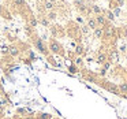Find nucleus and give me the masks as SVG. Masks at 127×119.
<instances>
[{
	"label": "nucleus",
	"mask_w": 127,
	"mask_h": 119,
	"mask_svg": "<svg viewBox=\"0 0 127 119\" xmlns=\"http://www.w3.org/2000/svg\"><path fill=\"white\" fill-rule=\"evenodd\" d=\"M56 16H57V14H56L55 11H51V12L48 14V21H55Z\"/></svg>",
	"instance_id": "obj_7"
},
{
	"label": "nucleus",
	"mask_w": 127,
	"mask_h": 119,
	"mask_svg": "<svg viewBox=\"0 0 127 119\" xmlns=\"http://www.w3.org/2000/svg\"><path fill=\"white\" fill-rule=\"evenodd\" d=\"M105 18H108L109 21H113V19H115V15H113V12H111V11H107V14H105Z\"/></svg>",
	"instance_id": "obj_10"
},
{
	"label": "nucleus",
	"mask_w": 127,
	"mask_h": 119,
	"mask_svg": "<svg viewBox=\"0 0 127 119\" xmlns=\"http://www.w3.org/2000/svg\"><path fill=\"white\" fill-rule=\"evenodd\" d=\"M53 6H55V4H53V3H51L49 0H47V1H45V8H47V10H52V8H53Z\"/></svg>",
	"instance_id": "obj_11"
},
{
	"label": "nucleus",
	"mask_w": 127,
	"mask_h": 119,
	"mask_svg": "<svg viewBox=\"0 0 127 119\" xmlns=\"http://www.w3.org/2000/svg\"><path fill=\"white\" fill-rule=\"evenodd\" d=\"M120 90H122L123 93H127V84H122V85H120Z\"/></svg>",
	"instance_id": "obj_13"
},
{
	"label": "nucleus",
	"mask_w": 127,
	"mask_h": 119,
	"mask_svg": "<svg viewBox=\"0 0 127 119\" xmlns=\"http://www.w3.org/2000/svg\"><path fill=\"white\" fill-rule=\"evenodd\" d=\"M36 45H37V48L40 49L41 52H45V47H44V44L41 42V40H37V42H36Z\"/></svg>",
	"instance_id": "obj_5"
},
{
	"label": "nucleus",
	"mask_w": 127,
	"mask_h": 119,
	"mask_svg": "<svg viewBox=\"0 0 127 119\" xmlns=\"http://www.w3.org/2000/svg\"><path fill=\"white\" fill-rule=\"evenodd\" d=\"M1 11H3V8H1V6H0V14H1Z\"/></svg>",
	"instance_id": "obj_26"
},
{
	"label": "nucleus",
	"mask_w": 127,
	"mask_h": 119,
	"mask_svg": "<svg viewBox=\"0 0 127 119\" xmlns=\"http://www.w3.org/2000/svg\"><path fill=\"white\" fill-rule=\"evenodd\" d=\"M124 36H126V37H127V26H126V27H124Z\"/></svg>",
	"instance_id": "obj_23"
},
{
	"label": "nucleus",
	"mask_w": 127,
	"mask_h": 119,
	"mask_svg": "<svg viewBox=\"0 0 127 119\" xmlns=\"http://www.w3.org/2000/svg\"><path fill=\"white\" fill-rule=\"evenodd\" d=\"M8 52H10L12 56H16V55H18V48H16V47H10V48H8Z\"/></svg>",
	"instance_id": "obj_6"
},
{
	"label": "nucleus",
	"mask_w": 127,
	"mask_h": 119,
	"mask_svg": "<svg viewBox=\"0 0 127 119\" xmlns=\"http://www.w3.org/2000/svg\"><path fill=\"white\" fill-rule=\"evenodd\" d=\"M77 63H78V64L82 63V59H81V58H78V59H77Z\"/></svg>",
	"instance_id": "obj_22"
},
{
	"label": "nucleus",
	"mask_w": 127,
	"mask_h": 119,
	"mask_svg": "<svg viewBox=\"0 0 127 119\" xmlns=\"http://www.w3.org/2000/svg\"><path fill=\"white\" fill-rule=\"evenodd\" d=\"M94 19H96V22H97V25H101V26H104V25L107 23V18H105L104 15H101V14H98Z\"/></svg>",
	"instance_id": "obj_1"
},
{
	"label": "nucleus",
	"mask_w": 127,
	"mask_h": 119,
	"mask_svg": "<svg viewBox=\"0 0 127 119\" xmlns=\"http://www.w3.org/2000/svg\"><path fill=\"white\" fill-rule=\"evenodd\" d=\"M59 49H60L59 44L55 42V41H52V42H51V51H53V52H59Z\"/></svg>",
	"instance_id": "obj_4"
},
{
	"label": "nucleus",
	"mask_w": 127,
	"mask_h": 119,
	"mask_svg": "<svg viewBox=\"0 0 127 119\" xmlns=\"http://www.w3.org/2000/svg\"><path fill=\"white\" fill-rule=\"evenodd\" d=\"M94 36L97 37V38H101L104 36V29L103 27H96L94 29Z\"/></svg>",
	"instance_id": "obj_3"
},
{
	"label": "nucleus",
	"mask_w": 127,
	"mask_h": 119,
	"mask_svg": "<svg viewBox=\"0 0 127 119\" xmlns=\"http://www.w3.org/2000/svg\"><path fill=\"white\" fill-rule=\"evenodd\" d=\"M82 32L87 33V32H89V27H87V26H83V27H82Z\"/></svg>",
	"instance_id": "obj_19"
},
{
	"label": "nucleus",
	"mask_w": 127,
	"mask_h": 119,
	"mask_svg": "<svg viewBox=\"0 0 127 119\" xmlns=\"http://www.w3.org/2000/svg\"><path fill=\"white\" fill-rule=\"evenodd\" d=\"M75 52H77V54H78V55H81V54H82V52H83V48L81 47H77V49H75Z\"/></svg>",
	"instance_id": "obj_16"
},
{
	"label": "nucleus",
	"mask_w": 127,
	"mask_h": 119,
	"mask_svg": "<svg viewBox=\"0 0 127 119\" xmlns=\"http://www.w3.org/2000/svg\"><path fill=\"white\" fill-rule=\"evenodd\" d=\"M30 25H32L33 27L37 26V21H36V18H33V16H32V19H30Z\"/></svg>",
	"instance_id": "obj_14"
},
{
	"label": "nucleus",
	"mask_w": 127,
	"mask_h": 119,
	"mask_svg": "<svg viewBox=\"0 0 127 119\" xmlns=\"http://www.w3.org/2000/svg\"><path fill=\"white\" fill-rule=\"evenodd\" d=\"M49 1H51V3H53V4H55L56 1H57V0H49Z\"/></svg>",
	"instance_id": "obj_24"
},
{
	"label": "nucleus",
	"mask_w": 127,
	"mask_h": 119,
	"mask_svg": "<svg viewBox=\"0 0 127 119\" xmlns=\"http://www.w3.org/2000/svg\"><path fill=\"white\" fill-rule=\"evenodd\" d=\"M41 23H44V25H48V19H45V18H44V19H41Z\"/></svg>",
	"instance_id": "obj_20"
},
{
	"label": "nucleus",
	"mask_w": 127,
	"mask_h": 119,
	"mask_svg": "<svg viewBox=\"0 0 127 119\" xmlns=\"http://www.w3.org/2000/svg\"><path fill=\"white\" fill-rule=\"evenodd\" d=\"M119 14H120V10H119V8H116V10H115V12H113V15H115V16H118Z\"/></svg>",
	"instance_id": "obj_18"
},
{
	"label": "nucleus",
	"mask_w": 127,
	"mask_h": 119,
	"mask_svg": "<svg viewBox=\"0 0 127 119\" xmlns=\"http://www.w3.org/2000/svg\"><path fill=\"white\" fill-rule=\"evenodd\" d=\"M105 34H107L108 37L112 36V34H113V29H112V27H107V29H105Z\"/></svg>",
	"instance_id": "obj_12"
},
{
	"label": "nucleus",
	"mask_w": 127,
	"mask_h": 119,
	"mask_svg": "<svg viewBox=\"0 0 127 119\" xmlns=\"http://www.w3.org/2000/svg\"><path fill=\"white\" fill-rule=\"evenodd\" d=\"M111 59H113V62H116V60H118V54H116V52H112Z\"/></svg>",
	"instance_id": "obj_17"
},
{
	"label": "nucleus",
	"mask_w": 127,
	"mask_h": 119,
	"mask_svg": "<svg viewBox=\"0 0 127 119\" xmlns=\"http://www.w3.org/2000/svg\"><path fill=\"white\" fill-rule=\"evenodd\" d=\"M83 1H87V3H89V1H92V0H83Z\"/></svg>",
	"instance_id": "obj_27"
},
{
	"label": "nucleus",
	"mask_w": 127,
	"mask_h": 119,
	"mask_svg": "<svg viewBox=\"0 0 127 119\" xmlns=\"http://www.w3.org/2000/svg\"><path fill=\"white\" fill-rule=\"evenodd\" d=\"M15 3L18 4V6H22V3H23V1H22V0H15Z\"/></svg>",
	"instance_id": "obj_21"
},
{
	"label": "nucleus",
	"mask_w": 127,
	"mask_h": 119,
	"mask_svg": "<svg viewBox=\"0 0 127 119\" xmlns=\"http://www.w3.org/2000/svg\"><path fill=\"white\" fill-rule=\"evenodd\" d=\"M74 3H75V6H77V7L81 6V4H85V1H83V0H74Z\"/></svg>",
	"instance_id": "obj_15"
},
{
	"label": "nucleus",
	"mask_w": 127,
	"mask_h": 119,
	"mask_svg": "<svg viewBox=\"0 0 127 119\" xmlns=\"http://www.w3.org/2000/svg\"><path fill=\"white\" fill-rule=\"evenodd\" d=\"M92 11L96 12L97 15H98V14H101V8L98 7V6H92Z\"/></svg>",
	"instance_id": "obj_9"
},
{
	"label": "nucleus",
	"mask_w": 127,
	"mask_h": 119,
	"mask_svg": "<svg viewBox=\"0 0 127 119\" xmlns=\"http://www.w3.org/2000/svg\"><path fill=\"white\" fill-rule=\"evenodd\" d=\"M105 59H107V56L104 55V54H100V55L97 56V62H98V63H104Z\"/></svg>",
	"instance_id": "obj_8"
},
{
	"label": "nucleus",
	"mask_w": 127,
	"mask_h": 119,
	"mask_svg": "<svg viewBox=\"0 0 127 119\" xmlns=\"http://www.w3.org/2000/svg\"><path fill=\"white\" fill-rule=\"evenodd\" d=\"M87 27H90V29H96L97 27V22H96L94 18H89L87 19Z\"/></svg>",
	"instance_id": "obj_2"
},
{
	"label": "nucleus",
	"mask_w": 127,
	"mask_h": 119,
	"mask_svg": "<svg viewBox=\"0 0 127 119\" xmlns=\"http://www.w3.org/2000/svg\"><path fill=\"white\" fill-rule=\"evenodd\" d=\"M126 59H127V56H126Z\"/></svg>",
	"instance_id": "obj_28"
},
{
	"label": "nucleus",
	"mask_w": 127,
	"mask_h": 119,
	"mask_svg": "<svg viewBox=\"0 0 127 119\" xmlns=\"http://www.w3.org/2000/svg\"><path fill=\"white\" fill-rule=\"evenodd\" d=\"M118 3H119V4H123V0H118Z\"/></svg>",
	"instance_id": "obj_25"
}]
</instances>
